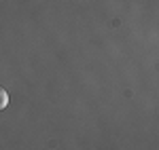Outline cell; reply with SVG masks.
<instances>
[{"mask_svg":"<svg viewBox=\"0 0 159 150\" xmlns=\"http://www.w3.org/2000/svg\"><path fill=\"white\" fill-rule=\"evenodd\" d=\"M9 106V93H7V89L0 87V110H4Z\"/></svg>","mask_w":159,"mask_h":150,"instance_id":"cell-1","label":"cell"}]
</instances>
